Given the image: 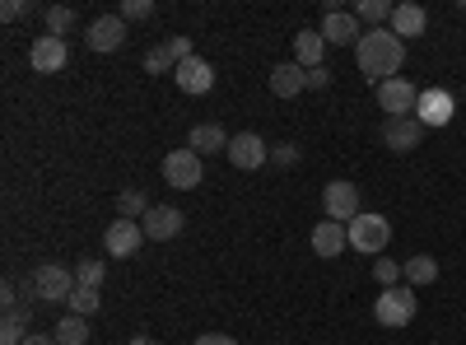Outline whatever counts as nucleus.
Returning a JSON list of instances; mask_svg holds the SVG:
<instances>
[{"mask_svg":"<svg viewBox=\"0 0 466 345\" xmlns=\"http://www.w3.org/2000/svg\"><path fill=\"white\" fill-rule=\"evenodd\" d=\"M173 80L182 94H210L215 89V66L206 56H187L177 70H173Z\"/></svg>","mask_w":466,"mask_h":345,"instance_id":"obj_12","label":"nucleus"},{"mask_svg":"<svg viewBox=\"0 0 466 345\" xmlns=\"http://www.w3.org/2000/svg\"><path fill=\"white\" fill-rule=\"evenodd\" d=\"M401 276H406V261H392V257H382V261H373V280H378L382 289H392V285H401Z\"/></svg>","mask_w":466,"mask_h":345,"instance_id":"obj_30","label":"nucleus"},{"mask_svg":"<svg viewBox=\"0 0 466 345\" xmlns=\"http://www.w3.org/2000/svg\"><path fill=\"white\" fill-rule=\"evenodd\" d=\"M345 234H350V248H355V252H369V257H378L387 243H392V224H387V215H373V210H364L360 219H350V224H345Z\"/></svg>","mask_w":466,"mask_h":345,"instance_id":"obj_3","label":"nucleus"},{"mask_svg":"<svg viewBox=\"0 0 466 345\" xmlns=\"http://www.w3.org/2000/svg\"><path fill=\"white\" fill-rule=\"evenodd\" d=\"M66 61H70L66 37H52V33L33 37V47H28V66H33L37 75H56V70H66Z\"/></svg>","mask_w":466,"mask_h":345,"instance_id":"obj_7","label":"nucleus"},{"mask_svg":"<svg viewBox=\"0 0 466 345\" xmlns=\"http://www.w3.org/2000/svg\"><path fill=\"white\" fill-rule=\"evenodd\" d=\"M201 155L197 149H168V159H164V182L177 187V191H191V187H201Z\"/></svg>","mask_w":466,"mask_h":345,"instance_id":"obj_6","label":"nucleus"},{"mask_svg":"<svg viewBox=\"0 0 466 345\" xmlns=\"http://www.w3.org/2000/svg\"><path fill=\"white\" fill-rule=\"evenodd\" d=\"M24 345H56V336H43V331H33Z\"/></svg>","mask_w":466,"mask_h":345,"instance_id":"obj_39","label":"nucleus"},{"mask_svg":"<svg viewBox=\"0 0 466 345\" xmlns=\"http://www.w3.org/2000/svg\"><path fill=\"white\" fill-rule=\"evenodd\" d=\"M140 243H145L140 219H112V224H107V234H103L107 257H136V252H140Z\"/></svg>","mask_w":466,"mask_h":345,"instance_id":"obj_10","label":"nucleus"},{"mask_svg":"<svg viewBox=\"0 0 466 345\" xmlns=\"http://www.w3.org/2000/svg\"><path fill=\"white\" fill-rule=\"evenodd\" d=\"M415 313H420V299H415L410 285H392V289H382V294L373 299V318H378V327H410Z\"/></svg>","mask_w":466,"mask_h":345,"instance_id":"obj_2","label":"nucleus"},{"mask_svg":"<svg viewBox=\"0 0 466 345\" xmlns=\"http://www.w3.org/2000/svg\"><path fill=\"white\" fill-rule=\"evenodd\" d=\"M424 24H430L424 5H415V0H401V5L392 10V24H387V28H392L401 43H406V37H420V33H424Z\"/></svg>","mask_w":466,"mask_h":345,"instance_id":"obj_19","label":"nucleus"},{"mask_svg":"<svg viewBox=\"0 0 466 345\" xmlns=\"http://www.w3.org/2000/svg\"><path fill=\"white\" fill-rule=\"evenodd\" d=\"M355 61L369 80H397V70L406 61V43L392 33V28H364V37L355 43Z\"/></svg>","mask_w":466,"mask_h":345,"instance_id":"obj_1","label":"nucleus"},{"mask_svg":"<svg viewBox=\"0 0 466 345\" xmlns=\"http://www.w3.org/2000/svg\"><path fill=\"white\" fill-rule=\"evenodd\" d=\"M70 294H75V271H66L56 261H43L33 271V299L37 303H66Z\"/></svg>","mask_w":466,"mask_h":345,"instance_id":"obj_4","label":"nucleus"},{"mask_svg":"<svg viewBox=\"0 0 466 345\" xmlns=\"http://www.w3.org/2000/svg\"><path fill=\"white\" fill-rule=\"evenodd\" d=\"M415 103H420V89H415L410 80H401V75H397V80H382V85H378V107L387 112V117H410Z\"/></svg>","mask_w":466,"mask_h":345,"instance_id":"obj_8","label":"nucleus"},{"mask_svg":"<svg viewBox=\"0 0 466 345\" xmlns=\"http://www.w3.org/2000/svg\"><path fill=\"white\" fill-rule=\"evenodd\" d=\"M33 331H28V318L19 313V309H10L5 313V322H0V345H24Z\"/></svg>","mask_w":466,"mask_h":345,"instance_id":"obj_26","label":"nucleus"},{"mask_svg":"<svg viewBox=\"0 0 466 345\" xmlns=\"http://www.w3.org/2000/svg\"><path fill=\"white\" fill-rule=\"evenodd\" d=\"M434 280H439V261H434V257H424V252H420V257L406 261V285H410V289L434 285Z\"/></svg>","mask_w":466,"mask_h":345,"instance_id":"obj_22","label":"nucleus"},{"mask_svg":"<svg viewBox=\"0 0 466 345\" xmlns=\"http://www.w3.org/2000/svg\"><path fill=\"white\" fill-rule=\"evenodd\" d=\"M270 164H276V168H294L299 164V145H289V140L270 145Z\"/></svg>","mask_w":466,"mask_h":345,"instance_id":"obj_32","label":"nucleus"},{"mask_svg":"<svg viewBox=\"0 0 466 345\" xmlns=\"http://www.w3.org/2000/svg\"><path fill=\"white\" fill-rule=\"evenodd\" d=\"M322 210H327V219H336V224L360 219V215H364V210H360V187H355V182H327V187H322Z\"/></svg>","mask_w":466,"mask_h":345,"instance_id":"obj_5","label":"nucleus"},{"mask_svg":"<svg viewBox=\"0 0 466 345\" xmlns=\"http://www.w3.org/2000/svg\"><path fill=\"white\" fill-rule=\"evenodd\" d=\"M308 89H331V70L313 66V70H308Z\"/></svg>","mask_w":466,"mask_h":345,"instance_id":"obj_35","label":"nucleus"},{"mask_svg":"<svg viewBox=\"0 0 466 345\" xmlns=\"http://www.w3.org/2000/svg\"><path fill=\"white\" fill-rule=\"evenodd\" d=\"M392 10H397V5H387V0H360V5H355L360 24H369V28H382V24H392Z\"/></svg>","mask_w":466,"mask_h":345,"instance_id":"obj_25","label":"nucleus"},{"mask_svg":"<svg viewBox=\"0 0 466 345\" xmlns=\"http://www.w3.org/2000/svg\"><path fill=\"white\" fill-rule=\"evenodd\" d=\"M228 131L219 122H201V127H191L187 136V149H197V155H228Z\"/></svg>","mask_w":466,"mask_h":345,"instance_id":"obj_17","label":"nucleus"},{"mask_svg":"<svg viewBox=\"0 0 466 345\" xmlns=\"http://www.w3.org/2000/svg\"><path fill=\"white\" fill-rule=\"evenodd\" d=\"M415 122H420V127H448V122H452V94H448V89H420Z\"/></svg>","mask_w":466,"mask_h":345,"instance_id":"obj_13","label":"nucleus"},{"mask_svg":"<svg viewBox=\"0 0 466 345\" xmlns=\"http://www.w3.org/2000/svg\"><path fill=\"white\" fill-rule=\"evenodd\" d=\"M43 15H47V33H52V37H66V33L75 28V10H70V5H47Z\"/></svg>","mask_w":466,"mask_h":345,"instance_id":"obj_31","label":"nucleus"},{"mask_svg":"<svg viewBox=\"0 0 466 345\" xmlns=\"http://www.w3.org/2000/svg\"><path fill=\"white\" fill-rule=\"evenodd\" d=\"M424 140V127L415 117H387L382 122V145L387 149H397V155H410V149H420Z\"/></svg>","mask_w":466,"mask_h":345,"instance_id":"obj_14","label":"nucleus"},{"mask_svg":"<svg viewBox=\"0 0 466 345\" xmlns=\"http://www.w3.org/2000/svg\"><path fill=\"white\" fill-rule=\"evenodd\" d=\"M168 47H173V56H177V66H182L187 56H197V52H191V37H168Z\"/></svg>","mask_w":466,"mask_h":345,"instance_id":"obj_36","label":"nucleus"},{"mask_svg":"<svg viewBox=\"0 0 466 345\" xmlns=\"http://www.w3.org/2000/svg\"><path fill=\"white\" fill-rule=\"evenodd\" d=\"M122 43H127V19L122 15H98L89 24V47L94 52H116Z\"/></svg>","mask_w":466,"mask_h":345,"instance_id":"obj_16","label":"nucleus"},{"mask_svg":"<svg viewBox=\"0 0 466 345\" xmlns=\"http://www.w3.org/2000/svg\"><path fill=\"white\" fill-rule=\"evenodd\" d=\"M303 89H308V70L299 61H280L276 70H270V94L276 98H294Z\"/></svg>","mask_w":466,"mask_h":345,"instance_id":"obj_18","label":"nucleus"},{"mask_svg":"<svg viewBox=\"0 0 466 345\" xmlns=\"http://www.w3.org/2000/svg\"><path fill=\"white\" fill-rule=\"evenodd\" d=\"M322 37H327L331 47H355L360 37H364V24H360L355 10H331V15L322 19Z\"/></svg>","mask_w":466,"mask_h":345,"instance_id":"obj_11","label":"nucleus"},{"mask_svg":"<svg viewBox=\"0 0 466 345\" xmlns=\"http://www.w3.org/2000/svg\"><path fill=\"white\" fill-rule=\"evenodd\" d=\"M182 210L177 206H154L145 219H140V228H145V238H154V243H168V238H177L182 234Z\"/></svg>","mask_w":466,"mask_h":345,"instance_id":"obj_15","label":"nucleus"},{"mask_svg":"<svg viewBox=\"0 0 466 345\" xmlns=\"http://www.w3.org/2000/svg\"><path fill=\"white\" fill-rule=\"evenodd\" d=\"M197 345H238V340L224 336V331H206V336H197Z\"/></svg>","mask_w":466,"mask_h":345,"instance_id":"obj_37","label":"nucleus"},{"mask_svg":"<svg viewBox=\"0 0 466 345\" xmlns=\"http://www.w3.org/2000/svg\"><path fill=\"white\" fill-rule=\"evenodd\" d=\"M145 70H149V75H168V70H177V56H173V47H168V43L149 47V52H145Z\"/></svg>","mask_w":466,"mask_h":345,"instance_id":"obj_29","label":"nucleus"},{"mask_svg":"<svg viewBox=\"0 0 466 345\" xmlns=\"http://www.w3.org/2000/svg\"><path fill=\"white\" fill-rule=\"evenodd\" d=\"M98 303H103V294H98V289L75 285V294L66 299V313H75V318H89V313H98Z\"/></svg>","mask_w":466,"mask_h":345,"instance_id":"obj_27","label":"nucleus"},{"mask_svg":"<svg viewBox=\"0 0 466 345\" xmlns=\"http://www.w3.org/2000/svg\"><path fill=\"white\" fill-rule=\"evenodd\" d=\"M345 248H350L345 224H336V219H322V224L313 228V252H318V257H327V261H331V257H340Z\"/></svg>","mask_w":466,"mask_h":345,"instance_id":"obj_20","label":"nucleus"},{"mask_svg":"<svg viewBox=\"0 0 466 345\" xmlns=\"http://www.w3.org/2000/svg\"><path fill=\"white\" fill-rule=\"evenodd\" d=\"M322 52H327V37H322L318 28H303V33L294 37V61H299L303 70L322 66Z\"/></svg>","mask_w":466,"mask_h":345,"instance_id":"obj_21","label":"nucleus"},{"mask_svg":"<svg viewBox=\"0 0 466 345\" xmlns=\"http://www.w3.org/2000/svg\"><path fill=\"white\" fill-rule=\"evenodd\" d=\"M33 10H37L33 0H28V5H24V0H5V5H0V19L15 24V19H24V15H33Z\"/></svg>","mask_w":466,"mask_h":345,"instance_id":"obj_33","label":"nucleus"},{"mask_svg":"<svg viewBox=\"0 0 466 345\" xmlns=\"http://www.w3.org/2000/svg\"><path fill=\"white\" fill-rule=\"evenodd\" d=\"M131 345H154V340L149 336H131Z\"/></svg>","mask_w":466,"mask_h":345,"instance_id":"obj_40","label":"nucleus"},{"mask_svg":"<svg viewBox=\"0 0 466 345\" xmlns=\"http://www.w3.org/2000/svg\"><path fill=\"white\" fill-rule=\"evenodd\" d=\"M103 276H107V266L85 257L80 266H75V285H85V289H103Z\"/></svg>","mask_w":466,"mask_h":345,"instance_id":"obj_28","label":"nucleus"},{"mask_svg":"<svg viewBox=\"0 0 466 345\" xmlns=\"http://www.w3.org/2000/svg\"><path fill=\"white\" fill-rule=\"evenodd\" d=\"M149 210H154V206H149V197H145V187H140V191L131 187V191H122V197H116V219H145Z\"/></svg>","mask_w":466,"mask_h":345,"instance_id":"obj_23","label":"nucleus"},{"mask_svg":"<svg viewBox=\"0 0 466 345\" xmlns=\"http://www.w3.org/2000/svg\"><path fill=\"white\" fill-rule=\"evenodd\" d=\"M228 164H233V168H243V173H252V168L270 164V145H266L257 131L233 136V140H228Z\"/></svg>","mask_w":466,"mask_h":345,"instance_id":"obj_9","label":"nucleus"},{"mask_svg":"<svg viewBox=\"0 0 466 345\" xmlns=\"http://www.w3.org/2000/svg\"><path fill=\"white\" fill-rule=\"evenodd\" d=\"M149 15H154L149 0H127V5H122V19H149Z\"/></svg>","mask_w":466,"mask_h":345,"instance_id":"obj_34","label":"nucleus"},{"mask_svg":"<svg viewBox=\"0 0 466 345\" xmlns=\"http://www.w3.org/2000/svg\"><path fill=\"white\" fill-rule=\"evenodd\" d=\"M0 303H5V313L15 309V280H5V285H0Z\"/></svg>","mask_w":466,"mask_h":345,"instance_id":"obj_38","label":"nucleus"},{"mask_svg":"<svg viewBox=\"0 0 466 345\" xmlns=\"http://www.w3.org/2000/svg\"><path fill=\"white\" fill-rule=\"evenodd\" d=\"M52 336H56V345H85V340H89V322L75 318V313H66V318L56 322Z\"/></svg>","mask_w":466,"mask_h":345,"instance_id":"obj_24","label":"nucleus"}]
</instances>
